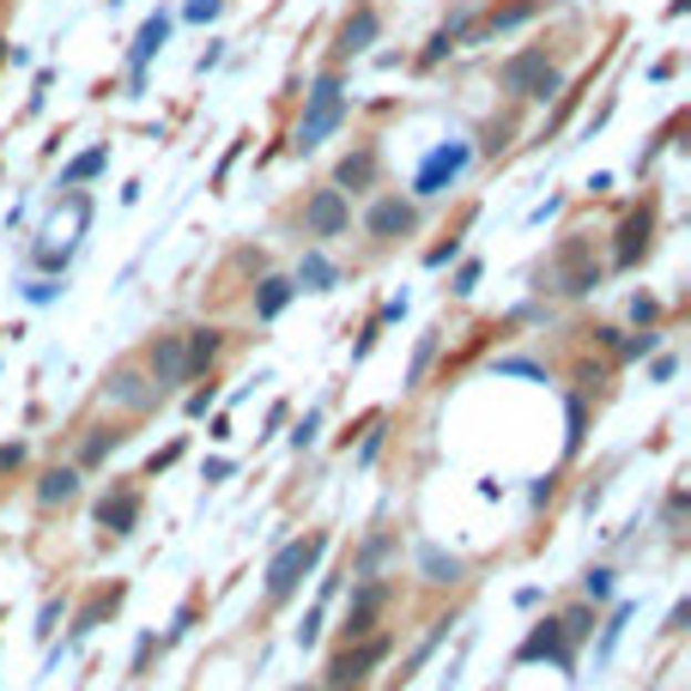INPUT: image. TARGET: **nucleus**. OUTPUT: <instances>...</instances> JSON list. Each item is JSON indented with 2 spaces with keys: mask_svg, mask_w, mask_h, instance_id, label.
<instances>
[{
  "mask_svg": "<svg viewBox=\"0 0 691 691\" xmlns=\"http://www.w3.org/2000/svg\"><path fill=\"white\" fill-rule=\"evenodd\" d=\"M600 279H607V261L595 255V243L582 230L558 237V249L540 267V291H558V298H588V291H600Z\"/></svg>",
  "mask_w": 691,
  "mask_h": 691,
  "instance_id": "f257e3e1",
  "label": "nucleus"
},
{
  "mask_svg": "<svg viewBox=\"0 0 691 691\" xmlns=\"http://www.w3.org/2000/svg\"><path fill=\"white\" fill-rule=\"evenodd\" d=\"M497 92H504L509 104H553V97L565 92L558 55H546V49H516V55L497 68Z\"/></svg>",
  "mask_w": 691,
  "mask_h": 691,
  "instance_id": "f03ea898",
  "label": "nucleus"
},
{
  "mask_svg": "<svg viewBox=\"0 0 691 691\" xmlns=\"http://www.w3.org/2000/svg\"><path fill=\"white\" fill-rule=\"evenodd\" d=\"M352 115V97H346V80L340 73H322V80L303 92V115H298V134H291V146L298 152H316L322 140L340 134V122Z\"/></svg>",
  "mask_w": 691,
  "mask_h": 691,
  "instance_id": "7ed1b4c3",
  "label": "nucleus"
},
{
  "mask_svg": "<svg viewBox=\"0 0 691 691\" xmlns=\"http://www.w3.org/2000/svg\"><path fill=\"white\" fill-rule=\"evenodd\" d=\"M328 558V528H316V534H303V540H286L274 553V565H267V600H291L303 588V576H316V565Z\"/></svg>",
  "mask_w": 691,
  "mask_h": 691,
  "instance_id": "20e7f679",
  "label": "nucleus"
},
{
  "mask_svg": "<svg viewBox=\"0 0 691 691\" xmlns=\"http://www.w3.org/2000/svg\"><path fill=\"white\" fill-rule=\"evenodd\" d=\"M467 164H473V146H467V140H443V146H431L425 164H419V176H413V195H419V200L450 195Z\"/></svg>",
  "mask_w": 691,
  "mask_h": 691,
  "instance_id": "39448f33",
  "label": "nucleus"
},
{
  "mask_svg": "<svg viewBox=\"0 0 691 691\" xmlns=\"http://www.w3.org/2000/svg\"><path fill=\"white\" fill-rule=\"evenodd\" d=\"M158 382L146 377L140 364H110V377H104V406H122V413H158Z\"/></svg>",
  "mask_w": 691,
  "mask_h": 691,
  "instance_id": "423d86ee",
  "label": "nucleus"
},
{
  "mask_svg": "<svg viewBox=\"0 0 691 691\" xmlns=\"http://www.w3.org/2000/svg\"><path fill=\"white\" fill-rule=\"evenodd\" d=\"M389 661V637H358V643H346L334 661H328V691H352L358 680H364L370 668H382Z\"/></svg>",
  "mask_w": 691,
  "mask_h": 691,
  "instance_id": "0eeeda50",
  "label": "nucleus"
},
{
  "mask_svg": "<svg viewBox=\"0 0 691 691\" xmlns=\"http://www.w3.org/2000/svg\"><path fill=\"white\" fill-rule=\"evenodd\" d=\"M352 230V200H346V188H316L310 200H303V237L328 243V237H346Z\"/></svg>",
  "mask_w": 691,
  "mask_h": 691,
  "instance_id": "6e6552de",
  "label": "nucleus"
},
{
  "mask_svg": "<svg viewBox=\"0 0 691 691\" xmlns=\"http://www.w3.org/2000/svg\"><path fill=\"white\" fill-rule=\"evenodd\" d=\"M389 607V582L382 576H352V600H346V643H358V637L377 631V612Z\"/></svg>",
  "mask_w": 691,
  "mask_h": 691,
  "instance_id": "1a4fd4ad",
  "label": "nucleus"
},
{
  "mask_svg": "<svg viewBox=\"0 0 691 691\" xmlns=\"http://www.w3.org/2000/svg\"><path fill=\"white\" fill-rule=\"evenodd\" d=\"M540 661H553V668H576V649L565 643V625H558V619H540L516 643V668H540Z\"/></svg>",
  "mask_w": 691,
  "mask_h": 691,
  "instance_id": "9d476101",
  "label": "nucleus"
},
{
  "mask_svg": "<svg viewBox=\"0 0 691 691\" xmlns=\"http://www.w3.org/2000/svg\"><path fill=\"white\" fill-rule=\"evenodd\" d=\"M146 370L152 382H158V394H171V389H183L188 382V352H183V334H152L146 340Z\"/></svg>",
  "mask_w": 691,
  "mask_h": 691,
  "instance_id": "9b49d317",
  "label": "nucleus"
},
{
  "mask_svg": "<svg viewBox=\"0 0 691 691\" xmlns=\"http://www.w3.org/2000/svg\"><path fill=\"white\" fill-rule=\"evenodd\" d=\"M656 243V200H643L637 213H625L619 237H612V267H637Z\"/></svg>",
  "mask_w": 691,
  "mask_h": 691,
  "instance_id": "f8f14e48",
  "label": "nucleus"
},
{
  "mask_svg": "<svg viewBox=\"0 0 691 691\" xmlns=\"http://www.w3.org/2000/svg\"><path fill=\"white\" fill-rule=\"evenodd\" d=\"M97 528H104V540H127L140 528V485H110L97 497Z\"/></svg>",
  "mask_w": 691,
  "mask_h": 691,
  "instance_id": "ddd939ff",
  "label": "nucleus"
},
{
  "mask_svg": "<svg viewBox=\"0 0 691 691\" xmlns=\"http://www.w3.org/2000/svg\"><path fill=\"white\" fill-rule=\"evenodd\" d=\"M364 230H370V237H377V243L413 237V230H419V207H413V200H401V195H382L377 207L364 213Z\"/></svg>",
  "mask_w": 691,
  "mask_h": 691,
  "instance_id": "4468645a",
  "label": "nucleus"
},
{
  "mask_svg": "<svg viewBox=\"0 0 691 691\" xmlns=\"http://www.w3.org/2000/svg\"><path fill=\"white\" fill-rule=\"evenodd\" d=\"M171 43V12H152L146 24H140L134 31V49H127V85H146V68H152V55H158V49Z\"/></svg>",
  "mask_w": 691,
  "mask_h": 691,
  "instance_id": "2eb2a0df",
  "label": "nucleus"
},
{
  "mask_svg": "<svg viewBox=\"0 0 691 691\" xmlns=\"http://www.w3.org/2000/svg\"><path fill=\"white\" fill-rule=\"evenodd\" d=\"M377 31H382V19H377V7L370 0H358L352 12H346V24H340V37H334V61H352V55H364L370 43H377Z\"/></svg>",
  "mask_w": 691,
  "mask_h": 691,
  "instance_id": "dca6fc26",
  "label": "nucleus"
},
{
  "mask_svg": "<svg viewBox=\"0 0 691 691\" xmlns=\"http://www.w3.org/2000/svg\"><path fill=\"white\" fill-rule=\"evenodd\" d=\"M413 565H419V576H425L431 588H455L461 576H467V558H461V553H443L437 540H419V546H413Z\"/></svg>",
  "mask_w": 691,
  "mask_h": 691,
  "instance_id": "f3484780",
  "label": "nucleus"
},
{
  "mask_svg": "<svg viewBox=\"0 0 691 691\" xmlns=\"http://www.w3.org/2000/svg\"><path fill=\"white\" fill-rule=\"evenodd\" d=\"M534 12H540V0H504V7H492L485 19L467 24V43H492V37H504V31H516V24H528Z\"/></svg>",
  "mask_w": 691,
  "mask_h": 691,
  "instance_id": "a211bd4d",
  "label": "nucleus"
},
{
  "mask_svg": "<svg viewBox=\"0 0 691 691\" xmlns=\"http://www.w3.org/2000/svg\"><path fill=\"white\" fill-rule=\"evenodd\" d=\"M122 595H127V588H122V582H115V588H104V595H92V600H85V612H80V619H73V631H68V637H61V649H80V643H85V637H92V631H97V625H104V619H110V612H115V607H122Z\"/></svg>",
  "mask_w": 691,
  "mask_h": 691,
  "instance_id": "6ab92c4d",
  "label": "nucleus"
},
{
  "mask_svg": "<svg viewBox=\"0 0 691 691\" xmlns=\"http://www.w3.org/2000/svg\"><path fill=\"white\" fill-rule=\"evenodd\" d=\"M291 298H298V286H291L286 274H261V279H255V298H249L255 322H274V316H286Z\"/></svg>",
  "mask_w": 691,
  "mask_h": 691,
  "instance_id": "aec40b11",
  "label": "nucleus"
},
{
  "mask_svg": "<svg viewBox=\"0 0 691 691\" xmlns=\"http://www.w3.org/2000/svg\"><path fill=\"white\" fill-rule=\"evenodd\" d=\"M183 352H188V382H195V377H207L213 358L225 352V334H219V328H188V334H183Z\"/></svg>",
  "mask_w": 691,
  "mask_h": 691,
  "instance_id": "412c9836",
  "label": "nucleus"
},
{
  "mask_svg": "<svg viewBox=\"0 0 691 691\" xmlns=\"http://www.w3.org/2000/svg\"><path fill=\"white\" fill-rule=\"evenodd\" d=\"M80 467H49L43 479H37V504L43 509H61V504H73V497H80Z\"/></svg>",
  "mask_w": 691,
  "mask_h": 691,
  "instance_id": "4be33fe9",
  "label": "nucleus"
},
{
  "mask_svg": "<svg viewBox=\"0 0 691 691\" xmlns=\"http://www.w3.org/2000/svg\"><path fill=\"white\" fill-rule=\"evenodd\" d=\"M394 553H401V534H389V528H377V534H370V540L364 546H358V558H352V570H346V576H377L382 565H389V558Z\"/></svg>",
  "mask_w": 691,
  "mask_h": 691,
  "instance_id": "5701e85b",
  "label": "nucleus"
},
{
  "mask_svg": "<svg viewBox=\"0 0 691 691\" xmlns=\"http://www.w3.org/2000/svg\"><path fill=\"white\" fill-rule=\"evenodd\" d=\"M291 286H298V291H334V286H340V267L328 261L322 249H303V261H298V274H291Z\"/></svg>",
  "mask_w": 691,
  "mask_h": 691,
  "instance_id": "b1692460",
  "label": "nucleus"
},
{
  "mask_svg": "<svg viewBox=\"0 0 691 691\" xmlns=\"http://www.w3.org/2000/svg\"><path fill=\"white\" fill-rule=\"evenodd\" d=\"M377 183V146H358V152H346L340 158V171H334V188H370Z\"/></svg>",
  "mask_w": 691,
  "mask_h": 691,
  "instance_id": "393cba45",
  "label": "nucleus"
},
{
  "mask_svg": "<svg viewBox=\"0 0 691 691\" xmlns=\"http://www.w3.org/2000/svg\"><path fill=\"white\" fill-rule=\"evenodd\" d=\"M625 625H631V600H619V607L600 619V643H595V668H607L612 661V649H619V637H625Z\"/></svg>",
  "mask_w": 691,
  "mask_h": 691,
  "instance_id": "a878e982",
  "label": "nucleus"
},
{
  "mask_svg": "<svg viewBox=\"0 0 691 691\" xmlns=\"http://www.w3.org/2000/svg\"><path fill=\"white\" fill-rule=\"evenodd\" d=\"M110 171V146H85L80 158L61 171V188H80V183H92V176H104Z\"/></svg>",
  "mask_w": 691,
  "mask_h": 691,
  "instance_id": "bb28decb",
  "label": "nucleus"
},
{
  "mask_svg": "<svg viewBox=\"0 0 691 691\" xmlns=\"http://www.w3.org/2000/svg\"><path fill=\"white\" fill-rule=\"evenodd\" d=\"M127 443V431H115V425H97L92 437L80 443V467H97V461H110L115 450Z\"/></svg>",
  "mask_w": 691,
  "mask_h": 691,
  "instance_id": "cd10ccee",
  "label": "nucleus"
},
{
  "mask_svg": "<svg viewBox=\"0 0 691 691\" xmlns=\"http://www.w3.org/2000/svg\"><path fill=\"white\" fill-rule=\"evenodd\" d=\"M450 625H455V619H437V625H431V637H425V643H419V649H413V656H406V668H401V673H394V680H401V685H406V680H413V673H419V668H425V661H431V649H437V643H443V637H450Z\"/></svg>",
  "mask_w": 691,
  "mask_h": 691,
  "instance_id": "c85d7f7f",
  "label": "nucleus"
},
{
  "mask_svg": "<svg viewBox=\"0 0 691 691\" xmlns=\"http://www.w3.org/2000/svg\"><path fill=\"white\" fill-rule=\"evenodd\" d=\"M565 419H570L565 455H582V437H588V401H582V394H570V401H565Z\"/></svg>",
  "mask_w": 691,
  "mask_h": 691,
  "instance_id": "c756f323",
  "label": "nucleus"
},
{
  "mask_svg": "<svg viewBox=\"0 0 691 691\" xmlns=\"http://www.w3.org/2000/svg\"><path fill=\"white\" fill-rule=\"evenodd\" d=\"M558 625H565V643L576 649V643H588V637H595V607H570V612H558Z\"/></svg>",
  "mask_w": 691,
  "mask_h": 691,
  "instance_id": "7c9ffc66",
  "label": "nucleus"
},
{
  "mask_svg": "<svg viewBox=\"0 0 691 691\" xmlns=\"http://www.w3.org/2000/svg\"><path fill=\"white\" fill-rule=\"evenodd\" d=\"M437 328H431V334H419V346H413V364H406V389H419V382H425V370H431V358H437Z\"/></svg>",
  "mask_w": 691,
  "mask_h": 691,
  "instance_id": "2f4dec72",
  "label": "nucleus"
},
{
  "mask_svg": "<svg viewBox=\"0 0 691 691\" xmlns=\"http://www.w3.org/2000/svg\"><path fill=\"white\" fill-rule=\"evenodd\" d=\"M582 600H588V607H607V600H612V570L607 565L582 570Z\"/></svg>",
  "mask_w": 691,
  "mask_h": 691,
  "instance_id": "473e14b6",
  "label": "nucleus"
},
{
  "mask_svg": "<svg viewBox=\"0 0 691 691\" xmlns=\"http://www.w3.org/2000/svg\"><path fill=\"white\" fill-rule=\"evenodd\" d=\"M316 431H322V406H310V413L298 419V431H291V450L303 455V450H310V443H316Z\"/></svg>",
  "mask_w": 691,
  "mask_h": 691,
  "instance_id": "72a5a7b5",
  "label": "nucleus"
},
{
  "mask_svg": "<svg viewBox=\"0 0 691 691\" xmlns=\"http://www.w3.org/2000/svg\"><path fill=\"white\" fill-rule=\"evenodd\" d=\"M656 346H661V334H656V328H643V334L619 340V346H612V352H619V358H649V352H656Z\"/></svg>",
  "mask_w": 691,
  "mask_h": 691,
  "instance_id": "f704fd0d",
  "label": "nucleus"
},
{
  "mask_svg": "<svg viewBox=\"0 0 691 691\" xmlns=\"http://www.w3.org/2000/svg\"><path fill=\"white\" fill-rule=\"evenodd\" d=\"M322 619H328L322 607H310V612H303V625L291 631V637H298V649H316V643H322Z\"/></svg>",
  "mask_w": 691,
  "mask_h": 691,
  "instance_id": "c9c22d12",
  "label": "nucleus"
},
{
  "mask_svg": "<svg viewBox=\"0 0 691 691\" xmlns=\"http://www.w3.org/2000/svg\"><path fill=\"white\" fill-rule=\"evenodd\" d=\"M685 504H691V492H685V485H680V492H668V509H661V528H668V534H680Z\"/></svg>",
  "mask_w": 691,
  "mask_h": 691,
  "instance_id": "e433bc0d",
  "label": "nucleus"
},
{
  "mask_svg": "<svg viewBox=\"0 0 691 691\" xmlns=\"http://www.w3.org/2000/svg\"><path fill=\"white\" fill-rule=\"evenodd\" d=\"M450 291H455V298H473V291H479V261H461L455 279H450Z\"/></svg>",
  "mask_w": 691,
  "mask_h": 691,
  "instance_id": "4c0bfd02",
  "label": "nucleus"
},
{
  "mask_svg": "<svg viewBox=\"0 0 691 691\" xmlns=\"http://www.w3.org/2000/svg\"><path fill=\"white\" fill-rule=\"evenodd\" d=\"M55 625H61V600H43V612H37V643H55Z\"/></svg>",
  "mask_w": 691,
  "mask_h": 691,
  "instance_id": "58836bf2",
  "label": "nucleus"
},
{
  "mask_svg": "<svg viewBox=\"0 0 691 691\" xmlns=\"http://www.w3.org/2000/svg\"><path fill=\"white\" fill-rule=\"evenodd\" d=\"M219 12H225V0H188V7H183V19H188V24H213Z\"/></svg>",
  "mask_w": 691,
  "mask_h": 691,
  "instance_id": "ea45409f",
  "label": "nucleus"
},
{
  "mask_svg": "<svg viewBox=\"0 0 691 691\" xmlns=\"http://www.w3.org/2000/svg\"><path fill=\"white\" fill-rule=\"evenodd\" d=\"M61 298V279H31L24 286V303H55Z\"/></svg>",
  "mask_w": 691,
  "mask_h": 691,
  "instance_id": "a19ab883",
  "label": "nucleus"
},
{
  "mask_svg": "<svg viewBox=\"0 0 691 691\" xmlns=\"http://www.w3.org/2000/svg\"><path fill=\"white\" fill-rule=\"evenodd\" d=\"M656 316H661V303L637 291V298H631V322H637V328H656Z\"/></svg>",
  "mask_w": 691,
  "mask_h": 691,
  "instance_id": "79ce46f5",
  "label": "nucleus"
},
{
  "mask_svg": "<svg viewBox=\"0 0 691 691\" xmlns=\"http://www.w3.org/2000/svg\"><path fill=\"white\" fill-rule=\"evenodd\" d=\"M377 455H382V419H377V425L364 431V443H358V467H370V461H377Z\"/></svg>",
  "mask_w": 691,
  "mask_h": 691,
  "instance_id": "37998d69",
  "label": "nucleus"
},
{
  "mask_svg": "<svg viewBox=\"0 0 691 691\" xmlns=\"http://www.w3.org/2000/svg\"><path fill=\"white\" fill-rule=\"evenodd\" d=\"M497 377H546V370L528 364V358H497Z\"/></svg>",
  "mask_w": 691,
  "mask_h": 691,
  "instance_id": "c03bdc74",
  "label": "nucleus"
},
{
  "mask_svg": "<svg viewBox=\"0 0 691 691\" xmlns=\"http://www.w3.org/2000/svg\"><path fill=\"white\" fill-rule=\"evenodd\" d=\"M24 467V443L12 437V443H0V473H19Z\"/></svg>",
  "mask_w": 691,
  "mask_h": 691,
  "instance_id": "a18cd8bd",
  "label": "nucleus"
},
{
  "mask_svg": "<svg viewBox=\"0 0 691 691\" xmlns=\"http://www.w3.org/2000/svg\"><path fill=\"white\" fill-rule=\"evenodd\" d=\"M685 625H691V600H673V612H668V625H661V631H668V637H680Z\"/></svg>",
  "mask_w": 691,
  "mask_h": 691,
  "instance_id": "49530a36",
  "label": "nucleus"
},
{
  "mask_svg": "<svg viewBox=\"0 0 691 691\" xmlns=\"http://www.w3.org/2000/svg\"><path fill=\"white\" fill-rule=\"evenodd\" d=\"M455 255H461V237H450V243H437V249H431V255H425V267H450V261H455Z\"/></svg>",
  "mask_w": 691,
  "mask_h": 691,
  "instance_id": "de8ad7c7",
  "label": "nucleus"
},
{
  "mask_svg": "<svg viewBox=\"0 0 691 691\" xmlns=\"http://www.w3.org/2000/svg\"><path fill=\"white\" fill-rule=\"evenodd\" d=\"M509 146V122H492V127H485V152H492V158H497V152H504Z\"/></svg>",
  "mask_w": 691,
  "mask_h": 691,
  "instance_id": "09e8293b",
  "label": "nucleus"
},
{
  "mask_svg": "<svg viewBox=\"0 0 691 691\" xmlns=\"http://www.w3.org/2000/svg\"><path fill=\"white\" fill-rule=\"evenodd\" d=\"M176 455H183V437H176V443H164V450H158V455L146 461V473H164V467H171Z\"/></svg>",
  "mask_w": 691,
  "mask_h": 691,
  "instance_id": "8fccbe9b",
  "label": "nucleus"
},
{
  "mask_svg": "<svg viewBox=\"0 0 691 691\" xmlns=\"http://www.w3.org/2000/svg\"><path fill=\"white\" fill-rule=\"evenodd\" d=\"M673 370H680V358H668V352H661L656 364H649V382H673Z\"/></svg>",
  "mask_w": 691,
  "mask_h": 691,
  "instance_id": "3c124183",
  "label": "nucleus"
},
{
  "mask_svg": "<svg viewBox=\"0 0 691 691\" xmlns=\"http://www.w3.org/2000/svg\"><path fill=\"white\" fill-rule=\"evenodd\" d=\"M207 406H213V382H207V389H195V394H188V419H207Z\"/></svg>",
  "mask_w": 691,
  "mask_h": 691,
  "instance_id": "603ef678",
  "label": "nucleus"
},
{
  "mask_svg": "<svg viewBox=\"0 0 691 691\" xmlns=\"http://www.w3.org/2000/svg\"><path fill=\"white\" fill-rule=\"evenodd\" d=\"M152 649H158V637H140V643H134V673H146V661H152Z\"/></svg>",
  "mask_w": 691,
  "mask_h": 691,
  "instance_id": "864d4df0",
  "label": "nucleus"
},
{
  "mask_svg": "<svg viewBox=\"0 0 691 691\" xmlns=\"http://www.w3.org/2000/svg\"><path fill=\"white\" fill-rule=\"evenodd\" d=\"M553 492H558V479H553V473H546V479H534V485H528V497H534V504H553Z\"/></svg>",
  "mask_w": 691,
  "mask_h": 691,
  "instance_id": "5fc2aeb1",
  "label": "nucleus"
},
{
  "mask_svg": "<svg viewBox=\"0 0 691 691\" xmlns=\"http://www.w3.org/2000/svg\"><path fill=\"white\" fill-rule=\"evenodd\" d=\"M200 479H207V485H219V479H230V461H225V455H213V461H207V473H200Z\"/></svg>",
  "mask_w": 691,
  "mask_h": 691,
  "instance_id": "6e6d98bb",
  "label": "nucleus"
},
{
  "mask_svg": "<svg viewBox=\"0 0 691 691\" xmlns=\"http://www.w3.org/2000/svg\"><path fill=\"white\" fill-rule=\"evenodd\" d=\"M401 316H406V298H389V303H382V316H377V322H401Z\"/></svg>",
  "mask_w": 691,
  "mask_h": 691,
  "instance_id": "4d7b16f0",
  "label": "nucleus"
},
{
  "mask_svg": "<svg viewBox=\"0 0 691 691\" xmlns=\"http://www.w3.org/2000/svg\"><path fill=\"white\" fill-rule=\"evenodd\" d=\"M291 691H316V685H291Z\"/></svg>",
  "mask_w": 691,
  "mask_h": 691,
  "instance_id": "13d9d810",
  "label": "nucleus"
},
{
  "mask_svg": "<svg viewBox=\"0 0 691 691\" xmlns=\"http://www.w3.org/2000/svg\"><path fill=\"white\" fill-rule=\"evenodd\" d=\"M110 7H122V0H110Z\"/></svg>",
  "mask_w": 691,
  "mask_h": 691,
  "instance_id": "bf43d9fd",
  "label": "nucleus"
}]
</instances>
